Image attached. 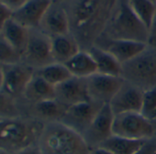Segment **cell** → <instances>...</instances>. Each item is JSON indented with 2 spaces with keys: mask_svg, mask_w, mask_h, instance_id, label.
<instances>
[{
  "mask_svg": "<svg viewBox=\"0 0 156 154\" xmlns=\"http://www.w3.org/2000/svg\"><path fill=\"white\" fill-rule=\"evenodd\" d=\"M117 0H67L70 33L87 51L103 34Z\"/></svg>",
  "mask_w": 156,
  "mask_h": 154,
  "instance_id": "1",
  "label": "cell"
},
{
  "mask_svg": "<svg viewBox=\"0 0 156 154\" xmlns=\"http://www.w3.org/2000/svg\"><path fill=\"white\" fill-rule=\"evenodd\" d=\"M42 154H89L83 135L61 121L44 123L37 142Z\"/></svg>",
  "mask_w": 156,
  "mask_h": 154,
  "instance_id": "2",
  "label": "cell"
},
{
  "mask_svg": "<svg viewBox=\"0 0 156 154\" xmlns=\"http://www.w3.org/2000/svg\"><path fill=\"white\" fill-rule=\"evenodd\" d=\"M101 37L147 43L148 28L126 0H117Z\"/></svg>",
  "mask_w": 156,
  "mask_h": 154,
  "instance_id": "3",
  "label": "cell"
},
{
  "mask_svg": "<svg viewBox=\"0 0 156 154\" xmlns=\"http://www.w3.org/2000/svg\"><path fill=\"white\" fill-rule=\"evenodd\" d=\"M43 126L32 117H0V148L16 153L36 144Z\"/></svg>",
  "mask_w": 156,
  "mask_h": 154,
  "instance_id": "4",
  "label": "cell"
},
{
  "mask_svg": "<svg viewBox=\"0 0 156 154\" xmlns=\"http://www.w3.org/2000/svg\"><path fill=\"white\" fill-rule=\"evenodd\" d=\"M120 77L140 90L156 87V49L150 46L122 64Z\"/></svg>",
  "mask_w": 156,
  "mask_h": 154,
  "instance_id": "5",
  "label": "cell"
},
{
  "mask_svg": "<svg viewBox=\"0 0 156 154\" xmlns=\"http://www.w3.org/2000/svg\"><path fill=\"white\" fill-rule=\"evenodd\" d=\"M29 30V39L21 57V62L36 71L53 62L51 40L40 28Z\"/></svg>",
  "mask_w": 156,
  "mask_h": 154,
  "instance_id": "6",
  "label": "cell"
},
{
  "mask_svg": "<svg viewBox=\"0 0 156 154\" xmlns=\"http://www.w3.org/2000/svg\"><path fill=\"white\" fill-rule=\"evenodd\" d=\"M112 132L113 135L131 139H147L155 134L151 122L140 112L115 115Z\"/></svg>",
  "mask_w": 156,
  "mask_h": 154,
  "instance_id": "7",
  "label": "cell"
},
{
  "mask_svg": "<svg viewBox=\"0 0 156 154\" xmlns=\"http://www.w3.org/2000/svg\"><path fill=\"white\" fill-rule=\"evenodd\" d=\"M88 95L91 100L100 104H109L124 83L120 76L95 73L86 78Z\"/></svg>",
  "mask_w": 156,
  "mask_h": 154,
  "instance_id": "8",
  "label": "cell"
},
{
  "mask_svg": "<svg viewBox=\"0 0 156 154\" xmlns=\"http://www.w3.org/2000/svg\"><path fill=\"white\" fill-rule=\"evenodd\" d=\"M3 69L4 84L2 91L14 98L23 96L35 70L21 61L14 64L3 65Z\"/></svg>",
  "mask_w": 156,
  "mask_h": 154,
  "instance_id": "9",
  "label": "cell"
},
{
  "mask_svg": "<svg viewBox=\"0 0 156 154\" xmlns=\"http://www.w3.org/2000/svg\"><path fill=\"white\" fill-rule=\"evenodd\" d=\"M114 117L115 115L108 104L104 105L98 112L95 118L83 134L84 138L91 149L100 146L113 135L112 128Z\"/></svg>",
  "mask_w": 156,
  "mask_h": 154,
  "instance_id": "10",
  "label": "cell"
},
{
  "mask_svg": "<svg viewBox=\"0 0 156 154\" xmlns=\"http://www.w3.org/2000/svg\"><path fill=\"white\" fill-rule=\"evenodd\" d=\"M103 106L93 100L72 106L67 108L61 122L83 135Z\"/></svg>",
  "mask_w": 156,
  "mask_h": 154,
  "instance_id": "11",
  "label": "cell"
},
{
  "mask_svg": "<svg viewBox=\"0 0 156 154\" xmlns=\"http://www.w3.org/2000/svg\"><path fill=\"white\" fill-rule=\"evenodd\" d=\"M55 99L67 108L91 100L86 78L72 76L67 81L55 86Z\"/></svg>",
  "mask_w": 156,
  "mask_h": 154,
  "instance_id": "12",
  "label": "cell"
},
{
  "mask_svg": "<svg viewBox=\"0 0 156 154\" xmlns=\"http://www.w3.org/2000/svg\"><path fill=\"white\" fill-rule=\"evenodd\" d=\"M143 91L135 86L125 82L109 102L114 115L129 112H140L142 103Z\"/></svg>",
  "mask_w": 156,
  "mask_h": 154,
  "instance_id": "13",
  "label": "cell"
},
{
  "mask_svg": "<svg viewBox=\"0 0 156 154\" xmlns=\"http://www.w3.org/2000/svg\"><path fill=\"white\" fill-rule=\"evenodd\" d=\"M95 45L109 52L121 64H123L141 52L146 48L147 43L127 40H112L100 37Z\"/></svg>",
  "mask_w": 156,
  "mask_h": 154,
  "instance_id": "14",
  "label": "cell"
},
{
  "mask_svg": "<svg viewBox=\"0 0 156 154\" xmlns=\"http://www.w3.org/2000/svg\"><path fill=\"white\" fill-rule=\"evenodd\" d=\"M52 4V0H28L12 13V19L27 29L39 28L43 16Z\"/></svg>",
  "mask_w": 156,
  "mask_h": 154,
  "instance_id": "15",
  "label": "cell"
},
{
  "mask_svg": "<svg viewBox=\"0 0 156 154\" xmlns=\"http://www.w3.org/2000/svg\"><path fill=\"white\" fill-rule=\"evenodd\" d=\"M39 28L50 37L70 33L69 18L63 4L52 2Z\"/></svg>",
  "mask_w": 156,
  "mask_h": 154,
  "instance_id": "16",
  "label": "cell"
},
{
  "mask_svg": "<svg viewBox=\"0 0 156 154\" xmlns=\"http://www.w3.org/2000/svg\"><path fill=\"white\" fill-rule=\"evenodd\" d=\"M51 56L53 62H67L81 50L77 40L71 33L51 37Z\"/></svg>",
  "mask_w": 156,
  "mask_h": 154,
  "instance_id": "17",
  "label": "cell"
},
{
  "mask_svg": "<svg viewBox=\"0 0 156 154\" xmlns=\"http://www.w3.org/2000/svg\"><path fill=\"white\" fill-rule=\"evenodd\" d=\"M24 98L32 104L55 99V86L45 81L41 76L34 72L23 95Z\"/></svg>",
  "mask_w": 156,
  "mask_h": 154,
  "instance_id": "18",
  "label": "cell"
},
{
  "mask_svg": "<svg viewBox=\"0 0 156 154\" xmlns=\"http://www.w3.org/2000/svg\"><path fill=\"white\" fill-rule=\"evenodd\" d=\"M67 107L59 103L56 99L45 100L31 105L30 113L32 118L43 123L51 121H61Z\"/></svg>",
  "mask_w": 156,
  "mask_h": 154,
  "instance_id": "19",
  "label": "cell"
},
{
  "mask_svg": "<svg viewBox=\"0 0 156 154\" xmlns=\"http://www.w3.org/2000/svg\"><path fill=\"white\" fill-rule=\"evenodd\" d=\"M72 76L78 78L87 77L98 72L96 62L88 51L80 50L74 56H73L67 62L64 63Z\"/></svg>",
  "mask_w": 156,
  "mask_h": 154,
  "instance_id": "20",
  "label": "cell"
},
{
  "mask_svg": "<svg viewBox=\"0 0 156 154\" xmlns=\"http://www.w3.org/2000/svg\"><path fill=\"white\" fill-rule=\"evenodd\" d=\"M29 29L10 18L4 25L0 34L22 57L29 39Z\"/></svg>",
  "mask_w": 156,
  "mask_h": 154,
  "instance_id": "21",
  "label": "cell"
},
{
  "mask_svg": "<svg viewBox=\"0 0 156 154\" xmlns=\"http://www.w3.org/2000/svg\"><path fill=\"white\" fill-rule=\"evenodd\" d=\"M93 57L98 72L111 76H120L122 64L109 52L98 46H92L87 50Z\"/></svg>",
  "mask_w": 156,
  "mask_h": 154,
  "instance_id": "22",
  "label": "cell"
},
{
  "mask_svg": "<svg viewBox=\"0 0 156 154\" xmlns=\"http://www.w3.org/2000/svg\"><path fill=\"white\" fill-rule=\"evenodd\" d=\"M144 141L145 139H131L112 135L100 146L108 149L113 154H134Z\"/></svg>",
  "mask_w": 156,
  "mask_h": 154,
  "instance_id": "23",
  "label": "cell"
},
{
  "mask_svg": "<svg viewBox=\"0 0 156 154\" xmlns=\"http://www.w3.org/2000/svg\"><path fill=\"white\" fill-rule=\"evenodd\" d=\"M35 72L53 86H57L72 77V74L67 67L62 63L57 62H52L47 66L36 70Z\"/></svg>",
  "mask_w": 156,
  "mask_h": 154,
  "instance_id": "24",
  "label": "cell"
},
{
  "mask_svg": "<svg viewBox=\"0 0 156 154\" xmlns=\"http://www.w3.org/2000/svg\"><path fill=\"white\" fill-rule=\"evenodd\" d=\"M131 9L149 28L156 11V5L150 0H126Z\"/></svg>",
  "mask_w": 156,
  "mask_h": 154,
  "instance_id": "25",
  "label": "cell"
},
{
  "mask_svg": "<svg viewBox=\"0 0 156 154\" xmlns=\"http://www.w3.org/2000/svg\"><path fill=\"white\" fill-rule=\"evenodd\" d=\"M22 117L16 98L0 91V117Z\"/></svg>",
  "mask_w": 156,
  "mask_h": 154,
  "instance_id": "26",
  "label": "cell"
},
{
  "mask_svg": "<svg viewBox=\"0 0 156 154\" xmlns=\"http://www.w3.org/2000/svg\"><path fill=\"white\" fill-rule=\"evenodd\" d=\"M140 113L151 122L156 119V87L143 92Z\"/></svg>",
  "mask_w": 156,
  "mask_h": 154,
  "instance_id": "27",
  "label": "cell"
},
{
  "mask_svg": "<svg viewBox=\"0 0 156 154\" xmlns=\"http://www.w3.org/2000/svg\"><path fill=\"white\" fill-rule=\"evenodd\" d=\"M21 61V55L0 34V65L14 64Z\"/></svg>",
  "mask_w": 156,
  "mask_h": 154,
  "instance_id": "28",
  "label": "cell"
},
{
  "mask_svg": "<svg viewBox=\"0 0 156 154\" xmlns=\"http://www.w3.org/2000/svg\"><path fill=\"white\" fill-rule=\"evenodd\" d=\"M134 154H156V135L145 139L141 147Z\"/></svg>",
  "mask_w": 156,
  "mask_h": 154,
  "instance_id": "29",
  "label": "cell"
},
{
  "mask_svg": "<svg viewBox=\"0 0 156 154\" xmlns=\"http://www.w3.org/2000/svg\"><path fill=\"white\" fill-rule=\"evenodd\" d=\"M147 45L151 48L156 49V11L151 20V23L148 28Z\"/></svg>",
  "mask_w": 156,
  "mask_h": 154,
  "instance_id": "30",
  "label": "cell"
},
{
  "mask_svg": "<svg viewBox=\"0 0 156 154\" xmlns=\"http://www.w3.org/2000/svg\"><path fill=\"white\" fill-rule=\"evenodd\" d=\"M12 11L0 2V32H1L6 22L12 17Z\"/></svg>",
  "mask_w": 156,
  "mask_h": 154,
  "instance_id": "31",
  "label": "cell"
},
{
  "mask_svg": "<svg viewBox=\"0 0 156 154\" xmlns=\"http://www.w3.org/2000/svg\"><path fill=\"white\" fill-rule=\"evenodd\" d=\"M28 0H0V2L5 5L8 9H9L12 12L19 9Z\"/></svg>",
  "mask_w": 156,
  "mask_h": 154,
  "instance_id": "32",
  "label": "cell"
},
{
  "mask_svg": "<svg viewBox=\"0 0 156 154\" xmlns=\"http://www.w3.org/2000/svg\"><path fill=\"white\" fill-rule=\"evenodd\" d=\"M15 154H42L38 144H32L22 149H20V151L16 152Z\"/></svg>",
  "mask_w": 156,
  "mask_h": 154,
  "instance_id": "33",
  "label": "cell"
},
{
  "mask_svg": "<svg viewBox=\"0 0 156 154\" xmlns=\"http://www.w3.org/2000/svg\"><path fill=\"white\" fill-rule=\"evenodd\" d=\"M89 154H113V153L111 151H109L108 149L99 146V147H96V148L91 149Z\"/></svg>",
  "mask_w": 156,
  "mask_h": 154,
  "instance_id": "34",
  "label": "cell"
},
{
  "mask_svg": "<svg viewBox=\"0 0 156 154\" xmlns=\"http://www.w3.org/2000/svg\"><path fill=\"white\" fill-rule=\"evenodd\" d=\"M3 84H4V69L2 65H0V91H2Z\"/></svg>",
  "mask_w": 156,
  "mask_h": 154,
  "instance_id": "35",
  "label": "cell"
},
{
  "mask_svg": "<svg viewBox=\"0 0 156 154\" xmlns=\"http://www.w3.org/2000/svg\"><path fill=\"white\" fill-rule=\"evenodd\" d=\"M0 154H15V153H13V152H11L9 150H7L5 149H1V148H0Z\"/></svg>",
  "mask_w": 156,
  "mask_h": 154,
  "instance_id": "36",
  "label": "cell"
},
{
  "mask_svg": "<svg viewBox=\"0 0 156 154\" xmlns=\"http://www.w3.org/2000/svg\"><path fill=\"white\" fill-rule=\"evenodd\" d=\"M66 1H67V0H52V2H54V3H60V4H63Z\"/></svg>",
  "mask_w": 156,
  "mask_h": 154,
  "instance_id": "37",
  "label": "cell"
},
{
  "mask_svg": "<svg viewBox=\"0 0 156 154\" xmlns=\"http://www.w3.org/2000/svg\"><path fill=\"white\" fill-rule=\"evenodd\" d=\"M151 124H152L153 128H154V132H155V134H154V135H156V119H154L153 121H151Z\"/></svg>",
  "mask_w": 156,
  "mask_h": 154,
  "instance_id": "38",
  "label": "cell"
},
{
  "mask_svg": "<svg viewBox=\"0 0 156 154\" xmlns=\"http://www.w3.org/2000/svg\"><path fill=\"white\" fill-rule=\"evenodd\" d=\"M150 1H151V3H153L154 5H156V0H150Z\"/></svg>",
  "mask_w": 156,
  "mask_h": 154,
  "instance_id": "39",
  "label": "cell"
}]
</instances>
